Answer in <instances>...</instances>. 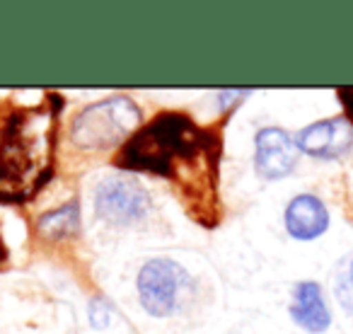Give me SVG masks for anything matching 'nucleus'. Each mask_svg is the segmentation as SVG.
Listing matches in <instances>:
<instances>
[{"instance_id":"nucleus-5","label":"nucleus","mask_w":353,"mask_h":334,"mask_svg":"<svg viewBox=\"0 0 353 334\" xmlns=\"http://www.w3.org/2000/svg\"><path fill=\"white\" fill-rule=\"evenodd\" d=\"M148 208H150V197L136 179L107 177L94 189V211L109 223L126 226L141 221Z\"/></svg>"},{"instance_id":"nucleus-7","label":"nucleus","mask_w":353,"mask_h":334,"mask_svg":"<svg viewBox=\"0 0 353 334\" xmlns=\"http://www.w3.org/2000/svg\"><path fill=\"white\" fill-rule=\"evenodd\" d=\"M254 146V167L259 177L283 179L293 173L300 150L295 146V138L288 131H283L279 126H266L256 133Z\"/></svg>"},{"instance_id":"nucleus-2","label":"nucleus","mask_w":353,"mask_h":334,"mask_svg":"<svg viewBox=\"0 0 353 334\" xmlns=\"http://www.w3.org/2000/svg\"><path fill=\"white\" fill-rule=\"evenodd\" d=\"M59 119L51 107L17 112L0 138V202H25L49 179Z\"/></svg>"},{"instance_id":"nucleus-6","label":"nucleus","mask_w":353,"mask_h":334,"mask_svg":"<svg viewBox=\"0 0 353 334\" xmlns=\"http://www.w3.org/2000/svg\"><path fill=\"white\" fill-rule=\"evenodd\" d=\"M295 146L300 153L319 160H336L353 148V124L346 117L324 119L295 133Z\"/></svg>"},{"instance_id":"nucleus-9","label":"nucleus","mask_w":353,"mask_h":334,"mask_svg":"<svg viewBox=\"0 0 353 334\" xmlns=\"http://www.w3.org/2000/svg\"><path fill=\"white\" fill-rule=\"evenodd\" d=\"M290 317L310 334H322L332 324V313L324 300L322 286L314 281H300L290 298Z\"/></svg>"},{"instance_id":"nucleus-13","label":"nucleus","mask_w":353,"mask_h":334,"mask_svg":"<svg viewBox=\"0 0 353 334\" xmlns=\"http://www.w3.org/2000/svg\"><path fill=\"white\" fill-rule=\"evenodd\" d=\"M339 102H341L343 112H346V119L353 124V88H339Z\"/></svg>"},{"instance_id":"nucleus-3","label":"nucleus","mask_w":353,"mask_h":334,"mask_svg":"<svg viewBox=\"0 0 353 334\" xmlns=\"http://www.w3.org/2000/svg\"><path fill=\"white\" fill-rule=\"evenodd\" d=\"M141 124V109L128 97H109L78 114L70 138L83 150H107L121 143Z\"/></svg>"},{"instance_id":"nucleus-14","label":"nucleus","mask_w":353,"mask_h":334,"mask_svg":"<svg viewBox=\"0 0 353 334\" xmlns=\"http://www.w3.org/2000/svg\"><path fill=\"white\" fill-rule=\"evenodd\" d=\"M6 262V247H3V242H0V264Z\"/></svg>"},{"instance_id":"nucleus-11","label":"nucleus","mask_w":353,"mask_h":334,"mask_svg":"<svg viewBox=\"0 0 353 334\" xmlns=\"http://www.w3.org/2000/svg\"><path fill=\"white\" fill-rule=\"evenodd\" d=\"M334 295H336L339 305L348 315H353V255L346 257L334 274Z\"/></svg>"},{"instance_id":"nucleus-10","label":"nucleus","mask_w":353,"mask_h":334,"mask_svg":"<svg viewBox=\"0 0 353 334\" xmlns=\"http://www.w3.org/2000/svg\"><path fill=\"white\" fill-rule=\"evenodd\" d=\"M37 228H39L41 235L54 237V240L78 235V230H80V206H78V202H68L65 206L56 208V211L44 213V216L37 221Z\"/></svg>"},{"instance_id":"nucleus-1","label":"nucleus","mask_w":353,"mask_h":334,"mask_svg":"<svg viewBox=\"0 0 353 334\" xmlns=\"http://www.w3.org/2000/svg\"><path fill=\"white\" fill-rule=\"evenodd\" d=\"M218 153V138L211 131L199 128L182 114H160L133 133L119 155V165L172 179L192 202L194 213L211 221L216 216Z\"/></svg>"},{"instance_id":"nucleus-4","label":"nucleus","mask_w":353,"mask_h":334,"mask_svg":"<svg viewBox=\"0 0 353 334\" xmlns=\"http://www.w3.org/2000/svg\"><path fill=\"white\" fill-rule=\"evenodd\" d=\"M187 271L172 259H150L138 274V295L143 308L155 317H165L176 308Z\"/></svg>"},{"instance_id":"nucleus-12","label":"nucleus","mask_w":353,"mask_h":334,"mask_svg":"<svg viewBox=\"0 0 353 334\" xmlns=\"http://www.w3.org/2000/svg\"><path fill=\"white\" fill-rule=\"evenodd\" d=\"M90 322H92V327H97V329L107 327V322H109V305H107V300L94 298L92 303H90Z\"/></svg>"},{"instance_id":"nucleus-8","label":"nucleus","mask_w":353,"mask_h":334,"mask_svg":"<svg viewBox=\"0 0 353 334\" xmlns=\"http://www.w3.org/2000/svg\"><path fill=\"white\" fill-rule=\"evenodd\" d=\"M285 230L295 240H317L329 228V211L314 194H298L285 206Z\"/></svg>"}]
</instances>
